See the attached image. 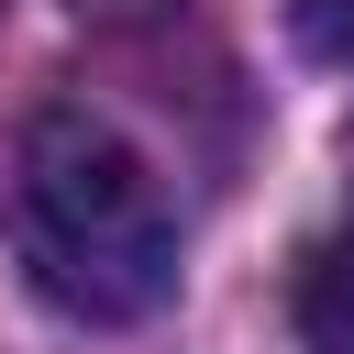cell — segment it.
Masks as SVG:
<instances>
[{
    "label": "cell",
    "mask_w": 354,
    "mask_h": 354,
    "mask_svg": "<svg viewBox=\"0 0 354 354\" xmlns=\"http://www.w3.org/2000/svg\"><path fill=\"white\" fill-rule=\"evenodd\" d=\"M299 343L310 354H354V221L310 243L299 266Z\"/></svg>",
    "instance_id": "cell-2"
},
{
    "label": "cell",
    "mask_w": 354,
    "mask_h": 354,
    "mask_svg": "<svg viewBox=\"0 0 354 354\" xmlns=\"http://www.w3.org/2000/svg\"><path fill=\"white\" fill-rule=\"evenodd\" d=\"M288 22L321 66H354V0H288Z\"/></svg>",
    "instance_id": "cell-3"
},
{
    "label": "cell",
    "mask_w": 354,
    "mask_h": 354,
    "mask_svg": "<svg viewBox=\"0 0 354 354\" xmlns=\"http://www.w3.org/2000/svg\"><path fill=\"white\" fill-rule=\"evenodd\" d=\"M0 221H11L33 299H55L66 321L111 332V321L166 310V288H177V210H166L155 166L122 144V122H100L88 100H44L22 122Z\"/></svg>",
    "instance_id": "cell-1"
}]
</instances>
